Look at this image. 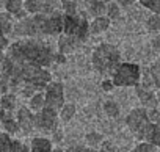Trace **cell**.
Here are the masks:
<instances>
[{
	"instance_id": "obj_16",
	"label": "cell",
	"mask_w": 160,
	"mask_h": 152,
	"mask_svg": "<svg viewBox=\"0 0 160 152\" xmlns=\"http://www.w3.org/2000/svg\"><path fill=\"white\" fill-rule=\"evenodd\" d=\"M22 0H3V11L10 13L13 17H16L18 21L25 17L27 13L24 11V7H22Z\"/></svg>"
},
{
	"instance_id": "obj_28",
	"label": "cell",
	"mask_w": 160,
	"mask_h": 152,
	"mask_svg": "<svg viewBox=\"0 0 160 152\" xmlns=\"http://www.w3.org/2000/svg\"><path fill=\"white\" fill-rule=\"evenodd\" d=\"M146 28L152 33H160V16L157 14H151L146 19Z\"/></svg>"
},
{
	"instance_id": "obj_2",
	"label": "cell",
	"mask_w": 160,
	"mask_h": 152,
	"mask_svg": "<svg viewBox=\"0 0 160 152\" xmlns=\"http://www.w3.org/2000/svg\"><path fill=\"white\" fill-rule=\"evenodd\" d=\"M63 30V13L57 10L50 14H27L13 27V35L18 38H46L58 36Z\"/></svg>"
},
{
	"instance_id": "obj_34",
	"label": "cell",
	"mask_w": 160,
	"mask_h": 152,
	"mask_svg": "<svg viewBox=\"0 0 160 152\" xmlns=\"http://www.w3.org/2000/svg\"><path fill=\"white\" fill-rule=\"evenodd\" d=\"M64 152H98V149L90 147V146H82V144H77V146H69Z\"/></svg>"
},
{
	"instance_id": "obj_39",
	"label": "cell",
	"mask_w": 160,
	"mask_h": 152,
	"mask_svg": "<svg viewBox=\"0 0 160 152\" xmlns=\"http://www.w3.org/2000/svg\"><path fill=\"white\" fill-rule=\"evenodd\" d=\"M113 2H116L121 8H129V7H132L137 0H113Z\"/></svg>"
},
{
	"instance_id": "obj_18",
	"label": "cell",
	"mask_w": 160,
	"mask_h": 152,
	"mask_svg": "<svg viewBox=\"0 0 160 152\" xmlns=\"http://www.w3.org/2000/svg\"><path fill=\"white\" fill-rule=\"evenodd\" d=\"M75 113H77V107H75V104H72V102H64V104L61 105V108L58 110L60 122H64V124L71 122V121L74 119Z\"/></svg>"
},
{
	"instance_id": "obj_46",
	"label": "cell",
	"mask_w": 160,
	"mask_h": 152,
	"mask_svg": "<svg viewBox=\"0 0 160 152\" xmlns=\"http://www.w3.org/2000/svg\"><path fill=\"white\" fill-rule=\"evenodd\" d=\"M61 2H68V0H60V3H61Z\"/></svg>"
},
{
	"instance_id": "obj_17",
	"label": "cell",
	"mask_w": 160,
	"mask_h": 152,
	"mask_svg": "<svg viewBox=\"0 0 160 152\" xmlns=\"http://www.w3.org/2000/svg\"><path fill=\"white\" fill-rule=\"evenodd\" d=\"M110 24H112V21L107 16L93 17V21L90 22V33L91 35H102L110 28Z\"/></svg>"
},
{
	"instance_id": "obj_44",
	"label": "cell",
	"mask_w": 160,
	"mask_h": 152,
	"mask_svg": "<svg viewBox=\"0 0 160 152\" xmlns=\"http://www.w3.org/2000/svg\"><path fill=\"white\" fill-rule=\"evenodd\" d=\"M0 11H3V0H0Z\"/></svg>"
},
{
	"instance_id": "obj_7",
	"label": "cell",
	"mask_w": 160,
	"mask_h": 152,
	"mask_svg": "<svg viewBox=\"0 0 160 152\" xmlns=\"http://www.w3.org/2000/svg\"><path fill=\"white\" fill-rule=\"evenodd\" d=\"M60 127V118L58 110L44 107L38 113H35V132H39L44 136H50L57 129Z\"/></svg>"
},
{
	"instance_id": "obj_27",
	"label": "cell",
	"mask_w": 160,
	"mask_h": 152,
	"mask_svg": "<svg viewBox=\"0 0 160 152\" xmlns=\"http://www.w3.org/2000/svg\"><path fill=\"white\" fill-rule=\"evenodd\" d=\"M137 2H138L143 8L149 10L152 14L160 16V0H137Z\"/></svg>"
},
{
	"instance_id": "obj_43",
	"label": "cell",
	"mask_w": 160,
	"mask_h": 152,
	"mask_svg": "<svg viewBox=\"0 0 160 152\" xmlns=\"http://www.w3.org/2000/svg\"><path fill=\"white\" fill-rule=\"evenodd\" d=\"M5 113H7V111H5L3 108H0V121H2V119H3V116H5Z\"/></svg>"
},
{
	"instance_id": "obj_25",
	"label": "cell",
	"mask_w": 160,
	"mask_h": 152,
	"mask_svg": "<svg viewBox=\"0 0 160 152\" xmlns=\"http://www.w3.org/2000/svg\"><path fill=\"white\" fill-rule=\"evenodd\" d=\"M121 7L116 3V2H108L107 3V8H105V16L110 19V21H116V19H119L121 17Z\"/></svg>"
},
{
	"instance_id": "obj_38",
	"label": "cell",
	"mask_w": 160,
	"mask_h": 152,
	"mask_svg": "<svg viewBox=\"0 0 160 152\" xmlns=\"http://www.w3.org/2000/svg\"><path fill=\"white\" fill-rule=\"evenodd\" d=\"M151 46H152L154 52L160 53V35H155V36L152 38V41H151Z\"/></svg>"
},
{
	"instance_id": "obj_5",
	"label": "cell",
	"mask_w": 160,
	"mask_h": 152,
	"mask_svg": "<svg viewBox=\"0 0 160 152\" xmlns=\"http://www.w3.org/2000/svg\"><path fill=\"white\" fill-rule=\"evenodd\" d=\"M61 33L77 38L78 41H85L90 35V22L83 13L64 14L63 13V30Z\"/></svg>"
},
{
	"instance_id": "obj_3",
	"label": "cell",
	"mask_w": 160,
	"mask_h": 152,
	"mask_svg": "<svg viewBox=\"0 0 160 152\" xmlns=\"http://www.w3.org/2000/svg\"><path fill=\"white\" fill-rule=\"evenodd\" d=\"M91 63H93V67L99 74L110 77L113 71L116 69V66L121 63V52L118 50L116 46L102 42L93 50Z\"/></svg>"
},
{
	"instance_id": "obj_6",
	"label": "cell",
	"mask_w": 160,
	"mask_h": 152,
	"mask_svg": "<svg viewBox=\"0 0 160 152\" xmlns=\"http://www.w3.org/2000/svg\"><path fill=\"white\" fill-rule=\"evenodd\" d=\"M151 121H149V116H148V110L143 108V107H137V108H132L127 116H126V125L127 129L130 130V133L138 140V141H143L144 136H146V132L148 129L151 127Z\"/></svg>"
},
{
	"instance_id": "obj_8",
	"label": "cell",
	"mask_w": 160,
	"mask_h": 152,
	"mask_svg": "<svg viewBox=\"0 0 160 152\" xmlns=\"http://www.w3.org/2000/svg\"><path fill=\"white\" fill-rule=\"evenodd\" d=\"M44 93V101H46V107L60 110L61 105L66 102L64 101V86L61 82H49L46 85V88L42 90Z\"/></svg>"
},
{
	"instance_id": "obj_13",
	"label": "cell",
	"mask_w": 160,
	"mask_h": 152,
	"mask_svg": "<svg viewBox=\"0 0 160 152\" xmlns=\"http://www.w3.org/2000/svg\"><path fill=\"white\" fill-rule=\"evenodd\" d=\"M80 41L74 36H69V35H64V33H60L58 35V41H57V47H58V53L61 55H68L71 52H74V49L77 47Z\"/></svg>"
},
{
	"instance_id": "obj_45",
	"label": "cell",
	"mask_w": 160,
	"mask_h": 152,
	"mask_svg": "<svg viewBox=\"0 0 160 152\" xmlns=\"http://www.w3.org/2000/svg\"><path fill=\"white\" fill-rule=\"evenodd\" d=\"M102 2H105V3H108V2H112V0H102Z\"/></svg>"
},
{
	"instance_id": "obj_37",
	"label": "cell",
	"mask_w": 160,
	"mask_h": 152,
	"mask_svg": "<svg viewBox=\"0 0 160 152\" xmlns=\"http://www.w3.org/2000/svg\"><path fill=\"white\" fill-rule=\"evenodd\" d=\"M101 86H102V90L104 91H112L113 88H115V85H113V82H112V79H105V80H102V83H101Z\"/></svg>"
},
{
	"instance_id": "obj_33",
	"label": "cell",
	"mask_w": 160,
	"mask_h": 152,
	"mask_svg": "<svg viewBox=\"0 0 160 152\" xmlns=\"http://www.w3.org/2000/svg\"><path fill=\"white\" fill-rule=\"evenodd\" d=\"M148 116H149V121H151L152 124L160 125V107L149 108V110H148Z\"/></svg>"
},
{
	"instance_id": "obj_40",
	"label": "cell",
	"mask_w": 160,
	"mask_h": 152,
	"mask_svg": "<svg viewBox=\"0 0 160 152\" xmlns=\"http://www.w3.org/2000/svg\"><path fill=\"white\" fill-rule=\"evenodd\" d=\"M52 152H64V149H61V147H58V146H53Z\"/></svg>"
},
{
	"instance_id": "obj_23",
	"label": "cell",
	"mask_w": 160,
	"mask_h": 152,
	"mask_svg": "<svg viewBox=\"0 0 160 152\" xmlns=\"http://www.w3.org/2000/svg\"><path fill=\"white\" fill-rule=\"evenodd\" d=\"M143 141H148V143H151L152 146H155V147L160 149V125L151 124V127L148 129L146 136H144Z\"/></svg>"
},
{
	"instance_id": "obj_15",
	"label": "cell",
	"mask_w": 160,
	"mask_h": 152,
	"mask_svg": "<svg viewBox=\"0 0 160 152\" xmlns=\"http://www.w3.org/2000/svg\"><path fill=\"white\" fill-rule=\"evenodd\" d=\"M0 125H2V130H3L5 133H8V135H11V136L21 133V129H19V124H18V121H16V116H14L11 111H7V113H5L3 119L0 121Z\"/></svg>"
},
{
	"instance_id": "obj_12",
	"label": "cell",
	"mask_w": 160,
	"mask_h": 152,
	"mask_svg": "<svg viewBox=\"0 0 160 152\" xmlns=\"http://www.w3.org/2000/svg\"><path fill=\"white\" fill-rule=\"evenodd\" d=\"M133 88H135V94H137V97H138V101H140V104H141L143 108L149 110V108L158 107V104H157V96H155V90L148 88V86H143L141 83H138V85L133 86Z\"/></svg>"
},
{
	"instance_id": "obj_19",
	"label": "cell",
	"mask_w": 160,
	"mask_h": 152,
	"mask_svg": "<svg viewBox=\"0 0 160 152\" xmlns=\"http://www.w3.org/2000/svg\"><path fill=\"white\" fill-rule=\"evenodd\" d=\"M85 5H87V11H88V14H91L93 17L105 16L107 3L102 2V0H85Z\"/></svg>"
},
{
	"instance_id": "obj_41",
	"label": "cell",
	"mask_w": 160,
	"mask_h": 152,
	"mask_svg": "<svg viewBox=\"0 0 160 152\" xmlns=\"http://www.w3.org/2000/svg\"><path fill=\"white\" fill-rule=\"evenodd\" d=\"M3 58H5V52L0 50V66H2V63H3Z\"/></svg>"
},
{
	"instance_id": "obj_22",
	"label": "cell",
	"mask_w": 160,
	"mask_h": 152,
	"mask_svg": "<svg viewBox=\"0 0 160 152\" xmlns=\"http://www.w3.org/2000/svg\"><path fill=\"white\" fill-rule=\"evenodd\" d=\"M13 27H14L13 16L7 11H0V35H7V36L11 35Z\"/></svg>"
},
{
	"instance_id": "obj_9",
	"label": "cell",
	"mask_w": 160,
	"mask_h": 152,
	"mask_svg": "<svg viewBox=\"0 0 160 152\" xmlns=\"http://www.w3.org/2000/svg\"><path fill=\"white\" fill-rule=\"evenodd\" d=\"M60 0H24V11L27 14H50L60 10Z\"/></svg>"
},
{
	"instance_id": "obj_14",
	"label": "cell",
	"mask_w": 160,
	"mask_h": 152,
	"mask_svg": "<svg viewBox=\"0 0 160 152\" xmlns=\"http://www.w3.org/2000/svg\"><path fill=\"white\" fill-rule=\"evenodd\" d=\"M53 146L55 144L52 143V140L49 136L42 135V136H33L28 149H30V152H52Z\"/></svg>"
},
{
	"instance_id": "obj_24",
	"label": "cell",
	"mask_w": 160,
	"mask_h": 152,
	"mask_svg": "<svg viewBox=\"0 0 160 152\" xmlns=\"http://www.w3.org/2000/svg\"><path fill=\"white\" fill-rule=\"evenodd\" d=\"M102 110L112 119H115V118H118L121 115V107H119V104L116 101H105L104 105H102Z\"/></svg>"
},
{
	"instance_id": "obj_1",
	"label": "cell",
	"mask_w": 160,
	"mask_h": 152,
	"mask_svg": "<svg viewBox=\"0 0 160 152\" xmlns=\"http://www.w3.org/2000/svg\"><path fill=\"white\" fill-rule=\"evenodd\" d=\"M5 52L16 63H32L42 67H49L52 63H55L57 56L52 46L42 38H21L10 42Z\"/></svg>"
},
{
	"instance_id": "obj_10",
	"label": "cell",
	"mask_w": 160,
	"mask_h": 152,
	"mask_svg": "<svg viewBox=\"0 0 160 152\" xmlns=\"http://www.w3.org/2000/svg\"><path fill=\"white\" fill-rule=\"evenodd\" d=\"M140 83L143 86L152 88V90H160V58L155 60L149 67L141 69V79Z\"/></svg>"
},
{
	"instance_id": "obj_35",
	"label": "cell",
	"mask_w": 160,
	"mask_h": 152,
	"mask_svg": "<svg viewBox=\"0 0 160 152\" xmlns=\"http://www.w3.org/2000/svg\"><path fill=\"white\" fill-rule=\"evenodd\" d=\"M63 136H64V132L61 130V127H58V129L50 135V140H52V143H61V141H63Z\"/></svg>"
},
{
	"instance_id": "obj_26",
	"label": "cell",
	"mask_w": 160,
	"mask_h": 152,
	"mask_svg": "<svg viewBox=\"0 0 160 152\" xmlns=\"http://www.w3.org/2000/svg\"><path fill=\"white\" fill-rule=\"evenodd\" d=\"M104 140H105V138H104V135H102V133H99V132H88V133L85 135L87 146L94 147V149H98V147H99V144H101Z\"/></svg>"
},
{
	"instance_id": "obj_42",
	"label": "cell",
	"mask_w": 160,
	"mask_h": 152,
	"mask_svg": "<svg viewBox=\"0 0 160 152\" xmlns=\"http://www.w3.org/2000/svg\"><path fill=\"white\" fill-rule=\"evenodd\" d=\"M155 96H157V104H158V107H160V90L155 91Z\"/></svg>"
},
{
	"instance_id": "obj_11",
	"label": "cell",
	"mask_w": 160,
	"mask_h": 152,
	"mask_svg": "<svg viewBox=\"0 0 160 152\" xmlns=\"http://www.w3.org/2000/svg\"><path fill=\"white\" fill-rule=\"evenodd\" d=\"M14 116H16V121L19 124L21 133H24L25 136L35 133V113L27 105L19 107L16 110V115Z\"/></svg>"
},
{
	"instance_id": "obj_4",
	"label": "cell",
	"mask_w": 160,
	"mask_h": 152,
	"mask_svg": "<svg viewBox=\"0 0 160 152\" xmlns=\"http://www.w3.org/2000/svg\"><path fill=\"white\" fill-rule=\"evenodd\" d=\"M110 79L113 82L115 86L118 88H133L140 83L141 79V67L137 63H127V61H121L116 69L113 71V74L110 75Z\"/></svg>"
},
{
	"instance_id": "obj_30",
	"label": "cell",
	"mask_w": 160,
	"mask_h": 152,
	"mask_svg": "<svg viewBox=\"0 0 160 152\" xmlns=\"http://www.w3.org/2000/svg\"><path fill=\"white\" fill-rule=\"evenodd\" d=\"M130 152H160V149L155 147V146H152L148 141H140Z\"/></svg>"
},
{
	"instance_id": "obj_36",
	"label": "cell",
	"mask_w": 160,
	"mask_h": 152,
	"mask_svg": "<svg viewBox=\"0 0 160 152\" xmlns=\"http://www.w3.org/2000/svg\"><path fill=\"white\" fill-rule=\"evenodd\" d=\"M8 46H10V38L7 35H0V50L5 52L8 49Z\"/></svg>"
},
{
	"instance_id": "obj_29",
	"label": "cell",
	"mask_w": 160,
	"mask_h": 152,
	"mask_svg": "<svg viewBox=\"0 0 160 152\" xmlns=\"http://www.w3.org/2000/svg\"><path fill=\"white\" fill-rule=\"evenodd\" d=\"M60 10H61L64 14H74V13H78V3L75 2V0L61 2V3H60Z\"/></svg>"
},
{
	"instance_id": "obj_21",
	"label": "cell",
	"mask_w": 160,
	"mask_h": 152,
	"mask_svg": "<svg viewBox=\"0 0 160 152\" xmlns=\"http://www.w3.org/2000/svg\"><path fill=\"white\" fill-rule=\"evenodd\" d=\"M27 107L33 111V113H38L39 110H42L46 107V101H44V93L42 91H36L33 96L28 97V104Z\"/></svg>"
},
{
	"instance_id": "obj_31",
	"label": "cell",
	"mask_w": 160,
	"mask_h": 152,
	"mask_svg": "<svg viewBox=\"0 0 160 152\" xmlns=\"http://www.w3.org/2000/svg\"><path fill=\"white\" fill-rule=\"evenodd\" d=\"M11 91V82H10V75L0 72V94H5Z\"/></svg>"
},
{
	"instance_id": "obj_20",
	"label": "cell",
	"mask_w": 160,
	"mask_h": 152,
	"mask_svg": "<svg viewBox=\"0 0 160 152\" xmlns=\"http://www.w3.org/2000/svg\"><path fill=\"white\" fill-rule=\"evenodd\" d=\"M0 108H3L5 111H14L18 108V96L14 93H5L0 94Z\"/></svg>"
},
{
	"instance_id": "obj_32",
	"label": "cell",
	"mask_w": 160,
	"mask_h": 152,
	"mask_svg": "<svg viewBox=\"0 0 160 152\" xmlns=\"http://www.w3.org/2000/svg\"><path fill=\"white\" fill-rule=\"evenodd\" d=\"M98 152H118V149H116V146H115V143L112 140H104L99 144Z\"/></svg>"
}]
</instances>
